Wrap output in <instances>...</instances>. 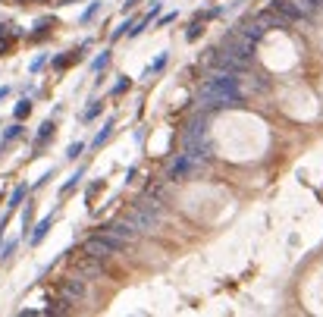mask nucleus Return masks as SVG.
<instances>
[{
    "label": "nucleus",
    "mask_w": 323,
    "mask_h": 317,
    "mask_svg": "<svg viewBox=\"0 0 323 317\" xmlns=\"http://www.w3.org/2000/svg\"><path fill=\"white\" fill-rule=\"evenodd\" d=\"M101 189H104V182H91V185H88V192H85V201H88V207H94L91 201H94V195H98Z\"/></svg>",
    "instance_id": "24"
},
{
    "label": "nucleus",
    "mask_w": 323,
    "mask_h": 317,
    "mask_svg": "<svg viewBox=\"0 0 323 317\" xmlns=\"http://www.w3.org/2000/svg\"><path fill=\"white\" fill-rule=\"evenodd\" d=\"M201 107H238V104L245 101L242 95V85H238L235 73H220L210 76L204 82V88H201Z\"/></svg>",
    "instance_id": "1"
},
{
    "label": "nucleus",
    "mask_w": 323,
    "mask_h": 317,
    "mask_svg": "<svg viewBox=\"0 0 323 317\" xmlns=\"http://www.w3.org/2000/svg\"><path fill=\"white\" fill-rule=\"evenodd\" d=\"M166 63H170V54H166V51H163V54H157V57H154V63L145 69V79H154L157 73H163V66H166Z\"/></svg>",
    "instance_id": "13"
},
{
    "label": "nucleus",
    "mask_w": 323,
    "mask_h": 317,
    "mask_svg": "<svg viewBox=\"0 0 323 317\" xmlns=\"http://www.w3.org/2000/svg\"><path fill=\"white\" fill-rule=\"evenodd\" d=\"M101 113H104V101H88V107L82 110L79 120H82V123H91V120H98Z\"/></svg>",
    "instance_id": "12"
},
{
    "label": "nucleus",
    "mask_w": 323,
    "mask_h": 317,
    "mask_svg": "<svg viewBox=\"0 0 323 317\" xmlns=\"http://www.w3.org/2000/svg\"><path fill=\"white\" fill-rule=\"evenodd\" d=\"M29 113H32V101H29V98H22V101L16 104V107H13V116H16V120L22 123V120H26Z\"/></svg>",
    "instance_id": "19"
},
{
    "label": "nucleus",
    "mask_w": 323,
    "mask_h": 317,
    "mask_svg": "<svg viewBox=\"0 0 323 317\" xmlns=\"http://www.w3.org/2000/svg\"><path fill=\"white\" fill-rule=\"evenodd\" d=\"M54 132H57V123H54V120H44V123L38 126V135H35V154H32V157H38V151H44V145L51 142Z\"/></svg>",
    "instance_id": "8"
},
{
    "label": "nucleus",
    "mask_w": 323,
    "mask_h": 317,
    "mask_svg": "<svg viewBox=\"0 0 323 317\" xmlns=\"http://www.w3.org/2000/svg\"><path fill=\"white\" fill-rule=\"evenodd\" d=\"M176 19H179L176 13H163V16H160V26H170V22H176Z\"/></svg>",
    "instance_id": "28"
},
{
    "label": "nucleus",
    "mask_w": 323,
    "mask_h": 317,
    "mask_svg": "<svg viewBox=\"0 0 323 317\" xmlns=\"http://www.w3.org/2000/svg\"><path fill=\"white\" fill-rule=\"evenodd\" d=\"M110 57H113V51H110V48H104V51L91 60V69H94V73H104V69L110 66Z\"/></svg>",
    "instance_id": "14"
},
{
    "label": "nucleus",
    "mask_w": 323,
    "mask_h": 317,
    "mask_svg": "<svg viewBox=\"0 0 323 317\" xmlns=\"http://www.w3.org/2000/svg\"><path fill=\"white\" fill-rule=\"evenodd\" d=\"M82 251H85L88 257H98V261H104L107 254H113V251H110V242H107L104 232H101V236H91V239L82 242Z\"/></svg>",
    "instance_id": "4"
},
{
    "label": "nucleus",
    "mask_w": 323,
    "mask_h": 317,
    "mask_svg": "<svg viewBox=\"0 0 323 317\" xmlns=\"http://www.w3.org/2000/svg\"><path fill=\"white\" fill-rule=\"evenodd\" d=\"M85 142H73V145H69L66 148V160H79V154H85Z\"/></svg>",
    "instance_id": "21"
},
{
    "label": "nucleus",
    "mask_w": 323,
    "mask_h": 317,
    "mask_svg": "<svg viewBox=\"0 0 323 317\" xmlns=\"http://www.w3.org/2000/svg\"><path fill=\"white\" fill-rule=\"evenodd\" d=\"M82 295H85V279H76V276H69V279H63V286H60V298L63 301H79Z\"/></svg>",
    "instance_id": "6"
},
{
    "label": "nucleus",
    "mask_w": 323,
    "mask_h": 317,
    "mask_svg": "<svg viewBox=\"0 0 323 317\" xmlns=\"http://www.w3.org/2000/svg\"><path fill=\"white\" fill-rule=\"evenodd\" d=\"M201 32H204V19H191V26H188V32H185V38H188V41H198V38H201Z\"/></svg>",
    "instance_id": "20"
},
{
    "label": "nucleus",
    "mask_w": 323,
    "mask_h": 317,
    "mask_svg": "<svg viewBox=\"0 0 323 317\" xmlns=\"http://www.w3.org/2000/svg\"><path fill=\"white\" fill-rule=\"evenodd\" d=\"M135 26V22H123V26H116L113 32H110V41H119V38H126V35H129V29H132Z\"/></svg>",
    "instance_id": "22"
},
{
    "label": "nucleus",
    "mask_w": 323,
    "mask_h": 317,
    "mask_svg": "<svg viewBox=\"0 0 323 317\" xmlns=\"http://www.w3.org/2000/svg\"><path fill=\"white\" fill-rule=\"evenodd\" d=\"M98 10H101V0H91V4L82 10V16H79V26H88V22L98 16Z\"/></svg>",
    "instance_id": "16"
},
{
    "label": "nucleus",
    "mask_w": 323,
    "mask_h": 317,
    "mask_svg": "<svg viewBox=\"0 0 323 317\" xmlns=\"http://www.w3.org/2000/svg\"><path fill=\"white\" fill-rule=\"evenodd\" d=\"M22 132H26V129H22V123L16 120V123L10 126L4 135H0V145H10V142H16V138H22Z\"/></svg>",
    "instance_id": "15"
},
{
    "label": "nucleus",
    "mask_w": 323,
    "mask_h": 317,
    "mask_svg": "<svg viewBox=\"0 0 323 317\" xmlns=\"http://www.w3.org/2000/svg\"><path fill=\"white\" fill-rule=\"evenodd\" d=\"M204 170V160L201 157H195V154H188V151H182V154L176 157V163L170 167V176L166 179H185V176H195V173H201Z\"/></svg>",
    "instance_id": "2"
},
{
    "label": "nucleus",
    "mask_w": 323,
    "mask_h": 317,
    "mask_svg": "<svg viewBox=\"0 0 323 317\" xmlns=\"http://www.w3.org/2000/svg\"><path fill=\"white\" fill-rule=\"evenodd\" d=\"M13 4H29V0H13Z\"/></svg>",
    "instance_id": "32"
},
{
    "label": "nucleus",
    "mask_w": 323,
    "mask_h": 317,
    "mask_svg": "<svg viewBox=\"0 0 323 317\" xmlns=\"http://www.w3.org/2000/svg\"><path fill=\"white\" fill-rule=\"evenodd\" d=\"M76 273L82 276V279H85V276H98L101 273V261H98V257H82V261L76 264Z\"/></svg>",
    "instance_id": "9"
},
{
    "label": "nucleus",
    "mask_w": 323,
    "mask_h": 317,
    "mask_svg": "<svg viewBox=\"0 0 323 317\" xmlns=\"http://www.w3.org/2000/svg\"><path fill=\"white\" fill-rule=\"evenodd\" d=\"M113 126H116V120L110 116V120H107L104 126H101V132L94 135V142H91V148L98 151V148H104V142H110V135H113Z\"/></svg>",
    "instance_id": "10"
},
{
    "label": "nucleus",
    "mask_w": 323,
    "mask_h": 317,
    "mask_svg": "<svg viewBox=\"0 0 323 317\" xmlns=\"http://www.w3.org/2000/svg\"><path fill=\"white\" fill-rule=\"evenodd\" d=\"M51 226H54V214L41 217V220L32 226V236H26V239H29V245H41V242L47 239V232H51Z\"/></svg>",
    "instance_id": "7"
},
{
    "label": "nucleus",
    "mask_w": 323,
    "mask_h": 317,
    "mask_svg": "<svg viewBox=\"0 0 323 317\" xmlns=\"http://www.w3.org/2000/svg\"><path fill=\"white\" fill-rule=\"evenodd\" d=\"M19 248V239H0V261H10V257H13V251Z\"/></svg>",
    "instance_id": "17"
},
{
    "label": "nucleus",
    "mask_w": 323,
    "mask_h": 317,
    "mask_svg": "<svg viewBox=\"0 0 323 317\" xmlns=\"http://www.w3.org/2000/svg\"><path fill=\"white\" fill-rule=\"evenodd\" d=\"M0 35H10V22H0Z\"/></svg>",
    "instance_id": "30"
},
{
    "label": "nucleus",
    "mask_w": 323,
    "mask_h": 317,
    "mask_svg": "<svg viewBox=\"0 0 323 317\" xmlns=\"http://www.w3.org/2000/svg\"><path fill=\"white\" fill-rule=\"evenodd\" d=\"M35 204H22V229H26V236H29V229L35 226Z\"/></svg>",
    "instance_id": "18"
},
{
    "label": "nucleus",
    "mask_w": 323,
    "mask_h": 317,
    "mask_svg": "<svg viewBox=\"0 0 323 317\" xmlns=\"http://www.w3.org/2000/svg\"><path fill=\"white\" fill-rule=\"evenodd\" d=\"M10 48H13V35H10V38H7V41H0V57H4V54H7Z\"/></svg>",
    "instance_id": "27"
},
{
    "label": "nucleus",
    "mask_w": 323,
    "mask_h": 317,
    "mask_svg": "<svg viewBox=\"0 0 323 317\" xmlns=\"http://www.w3.org/2000/svg\"><path fill=\"white\" fill-rule=\"evenodd\" d=\"M41 4H44V0H41Z\"/></svg>",
    "instance_id": "33"
},
{
    "label": "nucleus",
    "mask_w": 323,
    "mask_h": 317,
    "mask_svg": "<svg viewBox=\"0 0 323 317\" xmlns=\"http://www.w3.org/2000/svg\"><path fill=\"white\" fill-rule=\"evenodd\" d=\"M51 179H54V170H47V173L41 176V179H38V182L32 185V192H35V189H41V185H47V182H51Z\"/></svg>",
    "instance_id": "26"
},
{
    "label": "nucleus",
    "mask_w": 323,
    "mask_h": 317,
    "mask_svg": "<svg viewBox=\"0 0 323 317\" xmlns=\"http://www.w3.org/2000/svg\"><path fill=\"white\" fill-rule=\"evenodd\" d=\"M82 179H85V167H79V170H76L73 176H69V179H66L63 185H60V198H66V195L73 192V189H76V185H79Z\"/></svg>",
    "instance_id": "11"
},
{
    "label": "nucleus",
    "mask_w": 323,
    "mask_h": 317,
    "mask_svg": "<svg viewBox=\"0 0 323 317\" xmlns=\"http://www.w3.org/2000/svg\"><path fill=\"white\" fill-rule=\"evenodd\" d=\"M44 63H47V57H44V54H38V57H35V60H32L29 73H32V76H35V73H41V69H44Z\"/></svg>",
    "instance_id": "25"
},
{
    "label": "nucleus",
    "mask_w": 323,
    "mask_h": 317,
    "mask_svg": "<svg viewBox=\"0 0 323 317\" xmlns=\"http://www.w3.org/2000/svg\"><path fill=\"white\" fill-rule=\"evenodd\" d=\"M141 4V0H126V4H123V10H126V13H129V10H135Z\"/></svg>",
    "instance_id": "29"
},
{
    "label": "nucleus",
    "mask_w": 323,
    "mask_h": 317,
    "mask_svg": "<svg viewBox=\"0 0 323 317\" xmlns=\"http://www.w3.org/2000/svg\"><path fill=\"white\" fill-rule=\"evenodd\" d=\"M270 7L276 10V13H279L285 22H298V19H304V16H307L304 10H301V4H295V0H273Z\"/></svg>",
    "instance_id": "5"
},
{
    "label": "nucleus",
    "mask_w": 323,
    "mask_h": 317,
    "mask_svg": "<svg viewBox=\"0 0 323 317\" xmlns=\"http://www.w3.org/2000/svg\"><path fill=\"white\" fill-rule=\"evenodd\" d=\"M10 95V85H4V88H0V98H7Z\"/></svg>",
    "instance_id": "31"
},
{
    "label": "nucleus",
    "mask_w": 323,
    "mask_h": 317,
    "mask_svg": "<svg viewBox=\"0 0 323 317\" xmlns=\"http://www.w3.org/2000/svg\"><path fill=\"white\" fill-rule=\"evenodd\" d=\"M88 48H91V41H82V44H79L76 51H66L63 57H54V60H51V66L57 69V73H63V69H69L73 63H82V60H85Z\"/></svg>",
    "instance_id": "3"
},
{
    "label": "nucleus",
    "mask_w": 323,
    "mask_h": 317,
    "mask_svg": "<svg viewBox=\"0 0 323 317\" xmlns=\"http://www.w3.org/2000/svg\"><path fill=\"white\" fill-rule=\"evenodd\" d=\"M129 85H132V82H129V79L123 76V79H119V82H116V85L110 88V95H113V98H119V95H126V91H129Z\"/></svg>",
    "instance_id": "23"
}]
</instances>
